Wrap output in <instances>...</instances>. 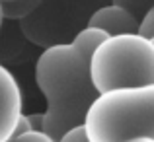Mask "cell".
<instances>
[{
	"mask_svg": "<svg viewBox=\"0 0 154 142\" xmlns=\"http://www.w3.org/2000/svg\"><path fill=\"white\" fill-rule=\"evenodd\" d=\"M90 142L154 140V86L102 94L86 117Z\"/></svg>",
	"mask_w": 154,
	"mask_h": 142,
	"instance_id": "2",
	"label": "cell"
},
{
	"mask_svg": "<svg viewBox=\"0 0 154 142\" xmlns=\"http://www.w3.org/2000/svg\"><path fill=\"white\" fill-rule=\"evenodd\" d=\"M107 35L84 27L70 43L51 45L35 64V84L47 101L43 132L59 142L72 128L84 127L90 107L100 97L92 82V55Z\"/></svg>",
	"mask_w": 154,
	"mask_h": 142,
	"instance_id": "1",
	"label": "cell"
},
{
	"mask_svg": "<svg viewBox=\"0 0 154 142\" xmlns=\"http://www.w3.org/2000/svg\"><path fill=\"white\" fill-rule=\"evenodd\" d=\"M139 35H143V37H146V39H154V8L144 16L143 22H140Z\"/></svg>",
	"mask_w": 154,
	"mask_h": 142,
	"instance_id": "9",
	"label": "cell"
},
{
	"mask_svg": "<svg viewBox=\"0 0 154 142\" xmlns=\"http://www.w3.org/2000/svg\"><path fill=\"white\" fill-rule=\"evenodd\" d=\"M0 2H12V0H0Z\"/></svg>",
	"mask_w": 154,
	"mask_h": 142,
	"instance_id": "13",
	"label": "cell"
},
{
	"mask_svg": "<svg viewBox=\"0 0 154 142\" xmlns=\"http://www.w3.org/2000/svg\"><path fill=\"white\" fill-rule=\"evenodd\" d=\"M59 142H90V140H88L86 128L78 127V128H72L70 132H66V134H64Z\"/></svg>",
	"mask_w": 154,
	"mask_h": 142,
	"instance_id": "10",
	"label": "cell"
},
{
	"mask_svg": "<svg viewBox=\"0 0 154 142\" xmlns=\"http://www.w3.org/2000/svg\"><path fill=\"white\" fill-rule=\"evenodd\" d=\"M43 0H12V2H0V12L4 20H23L33 14Z\"/></svg>",
	"mask_w": 154,
	"mask_h": 142,
	"instance_id": "6",
	"label": "cell"
},
{
	"mask_svg": "<svg viewBox=\"0 0 154 142\" xmlns=\"http://www.w3.org/2000/svg\"><path fill=\"white\" fill-rule=\"evenodd\" d=\"M6 142H57V140H53L45 132L33 131V132H27V134H22V136H12V138L6 140Z\"/></svg>",
	"mask_w": 154,
	"mask_h": 142,
	"instance_id": "8",
	"label": "cell"
},
{
	"mask_svg": "<svg viewBox=\"0 0 154 142\" xmlns=\"http://www.w3.org/2000/svg\"><path fill=\"white\" fill-rule=\"evenodd\" d=\"M27 132H33V125L29 121V115H23L20 119V123H18V127H16L12 136H22V134H27Z\"/></svg>",
	"mask_w": 154,
	"mask_h": 142,
	"instance_id": "11",
	"label": "cell"
},
{
	"mask_svg": "<svg viewBox=\"0 0 154 142\" xmlns=\"http://www.w3.org/2000/svg\"><path fill=\"white\" fill-rule=\"evenodd\" d=\"M98 94L154 86V41L139 33L107 37L92 55Z\"/></svg>",
	"mask_w": 154,
	"mask_h": 142,
	"instance_id": "3",
	"label": "cell"
},
{
	"mask_svg": "<svg viewBox=\"0 0 154 142\" xmlns=\"http://www.w3.org/2000/svg\"><path fill=\"white\" fill-rule=\"evenodd\" d=\"M22 113V90L8 68H0V142L12 138Z\"/></svg>",
	"mask_w": 154,
	"mask_h": 142,
	"instance_id": "4",
	"label": "cell"
},
{
	"mask_svg": "<svg viewBox=\"0 0 154 142\" xmlns=\"http://www.w3.org/2000/svg\"><path fill=\"white\" fill-rule=\"evenodd\" d=\"M111 4L125 8V10L131 12L139 22H143L144 16L154 8V0H111Z\"/></svg>",
	"mask_w": 154,
	"mask_h": 142,
	"instance_id": "7",
	"label": "cell"
},
{
	"mask_svg": "<svg viewBox=\"0 0 154 142\" xmlns=\"http://www.w3.org/2000/svg\"><path fill=\"white\" fill-rule=\"evenodd\" d=\"M133 142H154V140H148V138H140V140H133Z\"/></svg>",
	"mask_w": 154,
	"mask_h": 142,
	"instance_id": "12",
	"label": "cell"
},
{
	"mask_svg": "<svg viewBox=\"0 0 154 142\" xmlns=\"http://www.w3.org/2000/svg\"><path fill=\"white\" fill-rule=\"evenodd\" d=\"M152 41H154V39H152Z\"/></svg>",
	"mask_w": 154,
	"mask_h": 142,
	"instance_id": "14",
	"label": "cell"
},
{
	"mask_svg": "<svg viewBox=\"0 0 154 142\" xmlns=\"http://www.w3.org/2000/svg\"><path fill=\"white\" fill-rule=\"evenodd\" d=\"M92 29L103 31L107 37H115V35H133L139 33L140 22L127 12L125 8L115 6V4H107L102 6L88 18V26Z\"/></svg>",
	"mask_w": 154,
	"mask_h": 142,
	"instance_id": "5",
	"label": "cell"
}]
</instances>
